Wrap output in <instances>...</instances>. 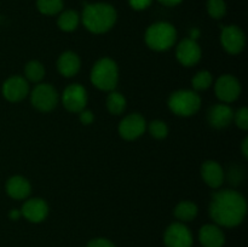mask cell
Segmentation results:
<instances>
[{"mask_svg":"<svg viewBox=\"0 0 248 247\" xmlns=\"http://www.w3.org/2000/svg\"><path fill=\"white\" fill-rule=\"evenodd\" d=\"M208 213L215 224L219 227H239L247 215V201L237 190L222 189L212 194Z\"/></svg>","mask_w":248,"mask_h":247,"instance_id":"obj_1","label":"cell"},{"mask_svg":"<svg viewBox=\"0 0 248 247\" xmlns=\"http://www.w3.org/2000/svg\"><path fill=\"white\" fill-rule=\"evenodd\" d=\"M80 19L89 31L104 34L115 26L118 12L115 7L108 2H93L85 5Z\"/></svg>","mask_w":248,"mask_h":247,"instance_id":"obj_2","label":"cell"},{"mask_svg":"<svg viewBox=\"0 0 248 247\" xmlns=\"http://www.w3.org/2000/svg\"><path fill=\"white\" fill-rule=\"evenodd\" d=\"M144 40L148 47L152 50L157 52L167 51L176 44L177 29L169 22H155L145 31Z\"/></svg>","mask_w":248,"mask_h":247,"instance_id":"obj_3","label":"cell"},{"mask_svg":"<svg viewBox=\"0 0 248 247\" xmlns=\"http://www.w3.org/2000/svg\"><path fill=\"white\" fill-rule=\"evenodd\" d=\"M92 85L101 91H114L119 82V67L114 60L103 57L97 61L90 74Z\"/></svg>","mask_w":248,"mask_h":247,"instance_id":"obj_4","label":"cell"},{"mask_svg":"<svg viewBox=\"0 0 248 247\" xmlns=\"http://www.w3.org/2000/svg\"><path fill=\"white\" fill-rule=\"evenodd\" d=\"M170 110L177 116H193L200 110L201 97L194 90H177L172 92L167 101Z\"/></svg>","mask_w":248,"mask_h":247,"instance_id":"obj_5","label":"cell"},{"mask_svg":"<svg viewBox=\"0 0 248 247\" xmlns=\"http://www.w3.org/2000/svg\"><path fill=\"white\" fill-rule=\"evenodd\" d=\"M58 99H60V96H58L57 90L51 84L40 82L31 92V106L36 110L43 111V113L53 110L57 107Z\"/></svg>","mask_w":248,"mask_h":247,"instance_id":"obj_6","label":"cell"},{"mask_svg":"<svg viewBox=\"0 0 248 247\" xmlns=\"http://www.w3.org/2000/svg\"><path fill=\"white\" fill-rule=\"evenodd\" d=\"M241 82L232 74H223L215 84V93L220 102L225 104L232 103L241 94Z\"/></svg>","mask_w":248,"mask_h":247,"instance_id":"obj_7","label":"cell"},{"mask_svg":"<svg viewBox=\"0 0 248 247\" xmlns=\"http://www.w3.org/2000/svg\"><path fill=\"white\" fill-rule=\"evenodd\" d=\"M166 247H193V232L182 222L171 223L164 232Z\"/></svg>","mask_w":248,"mask_h":247,"instance_id":"obj_8","label":"cell"},{"mask_svg":"<svg viewBox=\"0 0 248 247\" xmlns=\"http://www.w3.org/2000/svg\"><path fill=\"white\" fill-rule=\"evenodd\" d=\"M62 104L69 113L78 114L86 108L87 91L82 85L70 84L62 93Z\"/></svg>","mask_w":248,"mask_h":247,"instance_id":"obj_9","label":"cell"},{"mask_svg":"<svg viewBox=\"0 0 248 247\" xmlns=\"http://www.w3.org/2000/svg\"><path fill=\"white\" fill-rule=\"evenodd\" d=\"M223 48L230 55H239L246 46V35L239 26L230 24L224 27L220 33Z\"/></svg>","mask_w":248,"mask_h":247,"instance_id":"obj_10","label":"cell"},{"mask_svg":"<svg viewBox=\"0 0 248 247\" xmlns=\"http://www.w3.org/2000/svg\"><path fill=\"white\" fill-rule=\"evenodd\" d=\"M147 130V121L140 113L126 115L119 124V135L126 140H135L140 138Z\"/></svg>","mask_w":248,"mask_h":247,"instance_id":"obj_11","label":"cell"},{"mask_svg":"<svg viewBox=\"0 0 248 247\" xmlns=\"http://www.w3.org/2000/svg\"><path fill=\"white\" fill-rule=\"evenodd\" d=\"M1 92L6 101L12 102V103L21 102L29 94V82L24 77L12 75L4 81Z\"/></svg>","mask_w":248,"mask_h":247,"instance_id":"obj_12","label":"cell"},{"mask_svg":"<svg viewBox=\"0 0 248 247\" xmlns=\"http://www.w3.org/2000/svg\"><path fill=\"white\" fill-rule=\"evenodd\" d=\"M176 57L177 61L184 67H194L200 62L202 51L195 39L186 38L177 45Z\"/></svg>","mask_w":248,"mask_h":247,"instance_id":"obj_13","label":"cell"},{"mask_svg":"<svg viewBox=\"0 0 248 247\" xmlns=\"http://www.w3.org/2000/svg\"><path fill=\"white\" fill-rule=\"evenodd\" d=\"M208 124L216 130L227 128L234 120V110L225 103L213 104L207 111Z\"/></svg>","mask_w":248,"mask_h":247,"instance_id":"obj_14","label":"cell"},{"mask_svg":"<svg viewBox=\"0 0 248 247\" xmlns=\"http://www.w3.org/2000/svg\"><path fill=\"white\" fill-rule=\"evenodd\" d=\"M21 215L31 223H41L48 215V205L44 199L33 198L22 205Z\"/></svg>","mask_w":248,"mask_h":247,"instance_id":"obj_15","label":"cell"},{"mask_svg":"<svg viewBox=\"0 0 248 247\" xmlns=\"http://www.w3.org/2000/svg\"><path fill=\"white\" fill-rule=\"evenodd\" d=\"M200 173L203 182H205L210 188L218 189L219 186H222L223 183H224V170L220 166L219 162L215 161V160H206V161L201 165Z\"/></svg>","mask_w":248,"mask_h":247,"instance_id":"obj_16","label":"cell"},{"mask_svg":"<svg viewBox=\"0 0 248 247\" xmlns=\"http://www.w3.org/2000/svg\"><path fill=\"white\" fill-rule=\"evenodd\" d=\"M199 241L203 247H223L225 244V235L219 225L205 224L199 232Z\"/></svg>","mask_w":248,"mask_h":247,"instance_id":"obj_17","label":"cell"},{"mask_svg":"<svg viewBox=\"0 0 248 247\" xmlns=\"http://www.w3.org/2000/svg\"><path fill=\"white\" fill-rule=\"evenodd\" d=\"M7 195L14 200H26L31 193V185L23 176H12L7 179L6 185Z\"/></svg>","mask_w":248,"mask_h":247,"instance_id":"obj_18","label":"cell"},{"mask_svg":"<svg viewBox=\"0 0 248 247\" xmlns=\"http://www.w3.org/2000/svg\"><path fill=\"white\" fill-rule=\"evenodd\" d=\"M81 67L80 57L73 51H64L57 60V69L64 77H73L79 73Z\"/></svg>","mask_w":248,"mask_h":247,"instance_id":"obj_19","label":"cell"},{"mask_svg":"<svg viewBox=\"0 0 248 247\" xmlns=\"http://www.w3.org/2000/svg\"><path fill=\"white\" fill-rule=\"evenodd\" d=\"M198 212L199 210L196 203H194L193 201L184 200L177 203V206L174 207L173 215L178 219V222L186 223L195 219L196 216H198Z\"/></svg>","mask_w":248,"mask_h":247,"instance_id":"obj_20","label":"cell"},{"mask_svg":"<svg viewBox=\"0 0 248 247\" xmlns=\"http://www.w3.org/2000/svg\"><path fill=\"white\" fill-rule=\"evenodd\" d=\"M80 21H81L80 15L77 11H74V10H64V11L60 12L57 26L62 31L70 33V31H74L79 27Z\"/></svg>","mask_w":248,"mask_h":247,"instance_id":"obj_21","label":"cell"},{"mask_svg":"<svg viewBox=\"0 0 248 247\" xmlns=\"http://www.w3.org/2000/svg\"><path fill=\"white\" fill-rule=\"evenodd\" d=\"M45 67L39 61L33 60L29 61L24 67V77L27 81L34 82V84H40L41 80L45 77Z\"/></svg>","mask_w":248,"mask_h":247,"instance_id":"obj_22","label":"cell"},{"mask_svg":"<svg viewBox=\"0 0 248 247\" xmlns=\"http://www.w3.org/2000/svg\"><path fill=\"white\" fill-rule=\"evenodd\" d=\"M127 102H126L125 96L120 92L110 91L108 97H107V108L109 113L113 115H121L125 111Z\"/></svg>","mask_w":248,"mask_h":247,"instance_id":"obj_23","label":"cell"},{"mask_svg":"<svg viewBox=\"0 0 248 247\" xmlns=\"http://www.w3.org/2000/svg\"><path fill=\"white\" fill-rule=\"evenodd\" d=\"M63 0H36V9L45 16H55L63 11Z\"/></svg>","mask_w":248,"mask_h":247,"instance_id":"obj_24","label":"cell"},{"mask_svg":"<svg viewBox=\"0 0 248 247\" xmlns=\"http://www.w3.org/2000/svg\"><path fill=\"white\" fill-rule=\"evenodd\" d=\"M212 81L213 77L208 70H200L191 79V85H193L194 91H205L212 85Z\"/></svg>","mask_w":248,"mask_h":247,"instance_id":"obj_25","label":"cell"},{"mask_svg":"<svg viewBox=\"0 0 248 247\" xmlns=\"http://www.w3.org/2000/svg\"><path fill=\"white\" fill-rule=\"evenodd\" d=\"M206 9L207 14L215 19H220L227 15V4L224 0H207Z\"/></svg>","mask_w":248,"mask_h":247,"instance_id":"obj_26","label":"cell"},{"mask_svg":"<svg viewBox=\"0 0 248 247\" xmlns=\"http://www.w3.org/2000/svg\"><path fill=\"white\" fill-rule=\"evenodd\" d=\"M147 127L155 139H165L169 135V126L162 120H153Z\"/></svg>","mask_w":248,"mask_h":247,"instance_id":"obj_27","label":"cell"},{"mask_svg":"<svg viewBox=\"0 0 248 247\" xmlns=\"http://www.w3.org/2000/svg\"><path fill=\"white\" fill-rule=\"evenodd\" d=\"M234 121L236 126L241 130L246 131L248 128V109L246 107L240 108L236 113H234Z\"/></svg>","mask_w":248,"mask_h":247,"instance_id":"obj_28","label":"cell"},{"mask_svg":"<svg viewBox=\"0 0 248 247\" xmlns=\"http://www.w3.org/2000/svg\"><path fill=\"white\" fill-rule=\"evenodd\" d=\"M86 247H116L113 241L106 237H94L87 242Z\"/></svg>","mask_w":248,"mask_h":247,"instance_id":"obj_29","label":"cell"},{"mask_svg":"<svg viewBox=\"0 0 248 247\" xmlns=\"http://www.w3.org/2000/svg\"><path fill=\"white\" fill-rule=\"evenodd\" d=\"M153 0H128V4L136 11H143L152 5Z\"/></svg>","mask_w":248,"mask_h":247,"instance_id":"obj_30","label":"cell"},{"mask_svg":"<svg viewBox=\"0 0 248 247\" xmlns=\"http://www.w3.org/2000/svg\"><path fill=\"white\" fill-rule=\"evenodd\" d=\"M79 114V120L82 125H91L94 120V115L91 110L85 108L84 110H81Z\"/></svg>","mask_w":248,"mask_h":247,"instance_id":"obj_31","label":"cell"},{"mask_svg":"<svg viewBox=\"0 0 248 247\" xmlns=\"http://www.w3.org/2000/svg\"><path fill=\"white\" fill-rule=\"evenodd\" d=\"M157 1H159L161 5H164V6L173 7V6H177V5L181 4L183 0H157Z\"/></svg>","mask_w":248,"mask_h":247,"instance_id":"obj_32","label":"cell"},{"mask_svg":"<svg viewBox=\"0 0 248 247\" xmlns=\"http://www.w3.org/2000/svg\"><path fill=\"white\" fill-rule=\"evenodd\" d=\"M241 152L245 159H248V137H245V139L241 143Z\"/></svg>","mask_w":248,"mask_h":247,"instance_id":"obj_33","label":"cell"},{"mask_svg":"<svg viewBox=\"0 0 248 247\" xmlns=\"http://www.w3.org/2000/svg\"><path fill=\"white\" fill-rule=\"evenodd\" d=\"M10 218H11V219H18L19 217H21V211H18V210H11V212H10Z\"/></svg>","mask_w":248,"mask_h":247,"instance_id":"obj_34","label":"cell"}]
</instances>
